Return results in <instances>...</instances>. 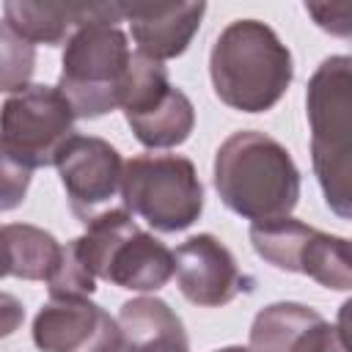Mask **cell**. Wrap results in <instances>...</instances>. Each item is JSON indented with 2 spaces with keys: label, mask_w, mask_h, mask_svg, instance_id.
<instances>
[{
  "label": "cell",
  "mask_w": 352,
  "mask_h": 352,
  "mask_svg": "<svg viewBox=\"0 0 352 352\" xmlns=\"http://www.w3.org/2000/svg\"><path fill=\"white\" fill-rule=\"evenodd\" d=\"M212 182L223 206L250 223L289 217L302 187L289 148L256 129L231 132L217 146Z\"/></svg>",
  "instance_id": "1"
},
{
  "label": "cell",
  "mask_w": 352,
  "mask_h": 352,
  "mask_svg": "<svg viewBox=\"0 0 352 352\" xmlns=\"http://www.w3.org/2000/svg\"><path fill=\"white\" fill-rule=\"evenodd\" d=\"M214 96L239 113L272 110L294 80V60L278 33L261 19L228 22L209 52Z\"/></svg>",
  "instance_id": "2"
},
{
  "label": "cell",
  "mask_w": 352,
  "mask_h": 352,
  "mask_svg": "<svg viewBox=\"0 0 352 352\" xmlns=\"http://www.w3.org/2000/svg\"><path fill=\"white\" fill-rule=\"evenodd\" d=\"M311 165L324 206L352 220V55L324 58L305 85Z\"/></svg>",
  "instance_id": "3"
},
{
  "label": "cell",
  "mask_w": 352,
  "mask_h": 352,
  "mask_svg": "<svg viewBox=\"0 0 352 352\" xmlns=\"http://www.w3.org/2000/svg\"><path fill=\"white\" fill-rule=\"evenodd\" d=\"M74 242L88 270L118 289L160 292L176 275V253L154 234L138 228L124 206L91 220Z\"/></svg>",
  "instance_id": "4"
},
{
  "label": "cell",
  "mask_w": 352,
  "mask_h": 352,
  "mask_svg": "<svg viewBox=\"0 0 352 352\" xmlns=\"http://www.w3.org/2000/svg\"><path fill=\"white\" fill-rule=\"evenodd\" d=\"M132 52L116 19H96L74 30L60 55L58 88L72 102L77 118H102L121 107L124 80Z\"/></svg>",
  "instance_id": "5"
},
{
  "label": "cell",
  "mask_w": 352,
  "mask_h": 352,
  "mask_svg": "<svg viewBox=\"0 0 352 352\" xmlns=\"http://www.w3.org/2000/svg\"><path fill=\"white\" fill-rule=\"evenodd\" d=\"M121 206L160 234L190 228L204 212V184L182 154H138L124 165Z\"/></svg>",
  "instance_id": "6"
},
{
  "label": "cell",
  "mask_w": 352,
  "mask_h": 352,
  "mask_svg": "<svg viewBox=\"0 0 352 352\" xmlns=\"http://www.w3.org/2000/svg\"><path fill=\"white\" fill-rule=\"evenodd\" d=\"M77 113L58 85H28L25 91L6 96L0 154L22 170H36L58 162L60 148L77 135Z\"/></svg>",
  "instance_id": "7"
},
{
  "label": "cell",
  "mask_w": 352,
  "mask_h": 352,
  "mask_svg": "<svg viewBox=\"0 0 352 352\" xmlns=\"http://www.w3.org/2000/svg\"><path fill=\"white\" fill-rule=\"evenodd\" d=\"M250 245L270 267L300 272L333 292H352L349 239L324 234L297 217L250 223Z\"/></svg>",
  "instance_id": "8"
},
{
  "label": "cell",
  "mask_w": 352,
  "mask_h": 352,
  "mask_svg": "<svg viewBox=\"0 0 352 352\" xmlns=\"http://www.w3.org/2000/svg\"><path fill=\"white\" fill-rule=\"evenodd\" d=\"M121 110L135 140L146 148H176L195 129L190 96L170 82L162 60L140 52L132 55L121 91Z\"/></svg>",
  "instance_id": "9"
},
{
  "label": "cell",
  "mask_w": 352,
  "mask_h": 352,
  "mask_svg": "<svg viewBox=\"0 0 352 352\" xmlns=\"http://www.w3.org/2000/svg\"><path fill=\"white\" fill-rule=\"evenodd\" d=\"M124 160L118 148L96 135H74L58 154V176L69 198L72 214L88 226L99 214L116 209L124 184Z\"/></svg>",
  "instance_id": "10"
},
{
  "label": "cell",
  "mask_w": 352,
  "mask_h": 352,
  "mask_svg": "<svg viewBox=\"0 0 352 352\" xmlns=\"http://www.w3.org/2000/svg\"><path fill=\"white\" fill-rule=\"evenodd\" d=\"M173 253L176 286L182 297L198 308H220L242 292H253V278L239 270L234 253L214 234H195Z\"/></svg>",
  "instance_id": "11"
},
{
  "label": "cell",
  "mask_w": 352,
  "mask_h": 352,
  "mask_svg": "<svg viewBox=\"0 0 352 352\" xmlns=\"http://www.w3.org/2000/svg\"><path fill=\"white\" fill-rule=\"evenodd\" d=\"M41 352H124V330L94 300H50L33 319Z\"/></svg>",
  "instance_id": "12"
},
{
  "label": "cell",
  "mask_w": 352,
  "mask_h": 352,
  "mask_svg": "<svg viewBox=\"0 0 352 352\" xmlns=\"http://www.w3.org/2000/svg\"><path fill=\"white\" fill-rule=\"evenodd\" d=\"M96 19H124L121 3H41V0H6L3 25L30 44L58 47L66 44L74 30Z\"/></svg>",
  "instance_id": "13"
},
{
  "label": "cell",
  "mask_w": 352,
  "mask_h": 352,
  "mask_svg": "<svg viewBox=\"0 0 352 352\" xmlns=\"http://www.w3.org/2000/svg\"><path fill=\"white\" fill-rule=\"evenodd\" d=\"M138 52L154 60H170L192 44L206 3H121Z\"/></svg>",
  "instance_id": "14"
},
{
  "label": "cell",
  "mask_w": 352,
  "mask_h": 352,
  "mask_svg": "<svg viewBox=\"0 0 352 352\" xmlns=\"http://www.w3.org/2000/svg\"><path fill=\"white\" fill-rule=\"evenodd\" d=\"M124 352H190L179 314L160 297H132L118 311Z\"/></svg>",
  "instance_id": "15"
},
{
  "label": "cell",
  "mask_w": 352,
  "mask_h": 352,
  "mask_svg": "<svg viewBox=\"0 0 352 352\" xmlns=\"http://www.w3.org/2000/svg\"><path fill=\"white\" fill-rule=\"evenodd\" d=\"M63 245L44 228L30 223H6L3 226V278L22 280H50Z\"/></svg>",
  "instance_id": "16"
},
{
  "label": "cell",
  "mask_w": 352,
  "mask_h": 352,
  "mask_svg": "<svg viewBox=\"0 0 352 352\" xmlns=\"http://www.w3.org/2000/svg\"><path fill=\"white\" fill-rule=\"evenodd\" d=\"M322 314L302 302H272L253 316L250 349L253 352H289L292 341Z\"/></svg>",
  "instance_id": "17"
},
{
  "label": "cell",
  "mask_w": 352,
  "mask_h": 352,
  "mask_svg": "<svg viewBox=\"0 0 352 352\" xmlns=\"http://www.w3.org/2000/svg\"><path fill=\"white\" fill-rule=\"evenodd\" d=\"M0 91L14 96L30 85L36 72V44L16 36L8 25H0Z\"/></svg>",
  "instance_id": "18"
},
{
  "label": "cell",
  "mask_w": 352,
  "mask_h": 352,
  "mask_svg": "<svg viewBox=\"0 0 352 352\" xmlns=\"http://www.w3.org/2000/svg\"><path fill=\"white\" fill-rule=\"evenodd\" d=\"M96 275L88 270V264L80 256L77 242H66L60 261L52 272V278L47 280V292L50 300H85L96 292Z\"/></svg>",
  "instance_id": "19"
},
{
  "label": "cell",
  "mask_w": 352,
  "mask_h": 352,
  "mask_svg": "<svg viewBox=\"0 0 352 352\" xmlns=\"http://www.w3.org/2000/svg\"><path fill=\"white\" fill-rule=\"evenodd\" d=\"M314 25L336 38H352V3H305Z\"/></svg>",
  "instance_id": "20"
},
{
  "label": "cell",
  "mask_w": 352,
  "mask_h": 352,
  "mask_svg": "<svg viewBox=\"0 0 352 352\" xmlns=\"http://www.w3.org/2000/svg\"><path fill=\"white\" fill-rule=\"evenodd\" d=\"M289 352H346V346L341 344L338 330L319 316L292 341Z\"/></svg>",
  "instance_id": "21"
},
{
  "label": "cell",
  "mask_w": 352,
  "mask_h": 352,
  "mask_svg": "<svg viewBox=\"0 0 352 352\" xmlns=\"http://www.w3.org/2000/svg\"><path fill=\"white\" fill-rule=\"evenodd\" d=\"M28 184H30V170H22L11 162H3V201H0V209L11 212L14 206H19L25 192H28Z\"/></svg>",
  "instance_id": "22"
},
{
  "label": "cell",
  "mask_w": 352,
  "mask_h": 352,
  "mask_svg": "<svg viewBox=\"0 0 352 352\" xmlns=\"http://www.w3.org/2000/svg\"><path fill=\"white\" fill-rule=\"evenodd\" d=\"M336 330H338V338H341V344L346 346V352H352V297L338 305Z\"/></svg>",
  "instance_id": "23"
},
{
  "label": "cell",
  "mask_w": 352,
  "mask_h": 352,
  "mask_svg": "<svg viewBox=\"0 0 352 352\" xmlns=\"http://www.w3.org/2000/svg\"><path fill=\"white\" fill-rule=\"evenodd\" d=\"M212 352H253L248 346H220V349H212Z\"/></svg>",
  "instance_id": "24"
},
{
  "label": "cell",
  "mask_w": 352,
  "mask_h": 352,
  "mask_svg": "<svg viewBox=\"0 0 352 352\" xmlns=\"http://www.w3.org/2000/svg\"><path fill=\"white\" fill-rule=\"evenodd\" d=\"M349 250H352V242H349Z\"/></svg>",
  "instance_id": "25"
}]
</instances>
